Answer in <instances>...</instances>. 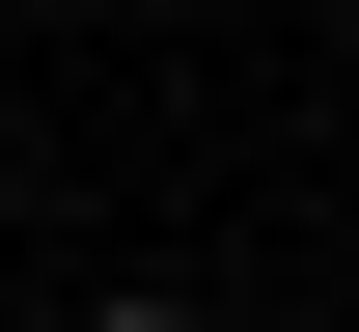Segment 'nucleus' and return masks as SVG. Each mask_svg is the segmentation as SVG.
Returning <instances> with one entry per match:
<instances>
[{
  "mask_svg": "<svg viewBox=\"0 0 359 332\" xmlns=\"http://www.w3.org/2000/svg\"><path fill=\"white\" fill-rule=\"evenodd\" d=\"M111 332H194V305H111Z\"/></svg>",
  "mask_w": 359,
  "mask_h": 332,
  "instance_id": "obj_1",
  "label": "nucleus"
}]
</instances>
